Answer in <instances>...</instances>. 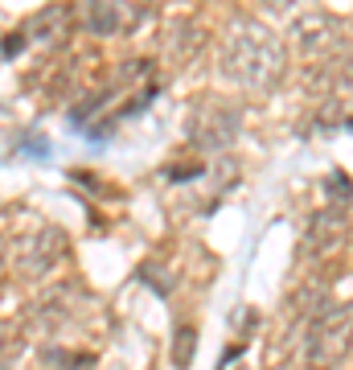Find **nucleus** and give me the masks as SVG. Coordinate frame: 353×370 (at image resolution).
<instances>
[{
    "label": "nucleus",
    "instance_id": "1",
    "mask_svg": "<svg viewBox=\"0 0 353 370\" xmlns=\"http://www.w3.org/2000/svg\"><path fill=\"white\" fill-rule=\"evenodd\" d=\"M222 66L230 78L247 82V87H271L283 70V54L275 46L271 33H263L259 25H235L230 29V42H226V54H222Z\"/></svg>",
    "mask_w": 353,
    "mask_h": 370
},
{
    "label": "nucleus",
    "instance_id": "2",
    "mask_svg": "<svg viewBox=\"0 0 353 370\" xmlns=\"http://www.w3.org/2000/svg\"><path fill=\"white\" fill-rule=\"evenodd\" d=\"M349 350H353V300L321 309L308 325V342H304L308 370H337Z\"/></svg>",
    "mask_w": 353,
    "mask_h": 370
},
{
    "label": "nucleus",
    "instance_id": "3",
    "mask_svg": "<svg viewBox=\"0 0 353 370\" xmlns=\"http://www.w3.org/2000/svg\"><path fill=\"white\" fill-rule=\"evenodd\" d=\"M66 251H70L66 230H58V226H42V230L29 235L25 247L17 251L13 271H17V280H25V284H37V280H46L49 271L66 259Z\"/></svg>",
    "mask_w": 353,
    "mask_h": 370
},
{
    "label": "nucleus",
    "instance_id": "4",
    "mask_svg": "<svg viewBox=\"0 0 353 370\" xmlns=\"http://www.w3.org/2000/svg\"><path fill=\"white\" fill-rule=\"evenodd\" d=\"M345 243H349V218H345V206L321 210V214H312L308 226H304L300 259H304V264H325V259H333Z\"/></svg>",
    "mask_w": 353,
    "mask_h": 370
},
{
    "label": "nucleus",
    "instance_id": "5",
    "mask_svg": "<svg viewBox=\"0 0 353 370\" xmlns=\"http://www.w3.org/2000/svg\"><path fill=\"white\" fill-rule=\"evenodd\" d=\"M235 132H238V120H230L226 111H197V120H193V140L202 148H222V144H230L235 140Z\"/></svg>",
    "mask_w": 353,
    "mask_h": 370
},
{
    "label": "nucleus",
    "instance_id": "6",
    "mask_svg": "<svg viewBox=\"0 0 353 370\" xmlns=\"http://www.w3.org/2000/svg\"><path fill=\"white\" fill-rule=\"evenodd\" d=\"M193 342H197V333H193L189 325H181L177 338H173V362H177V366H189V358H193Z\"/></svg>",
    "mask_w": 353,
    "mask_h": 370
},
{
    "label": "nucleus",
    "instance_id": "7",
    "mask_svg": "<svg viewBox=\"0 0 353 370\" xmlns=\"http://www.w3.org/2000/svg\"><path fill=\"white\" fill-rule=\"evenodd\" d=\"M21 46H25V33H13L8 42H0V54H4V58H13V54H17Z\"/></svg>",
    "mask_w": 353,
    "mask_h": 370
},
{
    "label": "nucleus",
    "instance_id": "8",
    "mask_svg": "<svg viewBox=\"0 0 353 370\" xmlns=\"http://www.w3.org/2000/svg\"><path fill=\"white\" fill-rule=\"evenodd\" d=\"M267 4H271V8H283V4H287V0H267Z\"/></svg>",
    "mask_w": 353,
    "mask_h": 370
},
{
    "label": "nucleus",
    "instance_id": "9",
    "mask_svg": "<svg viewBox=\"0 0 353 370\" xmlns=\"http://www.w3.org/2000/svg\"><path fill=\"white\" fill-rule=\"evenodd\" d=\"M0 370H8V366H4V362H0Z\"/></svg>",
    "mask_w": 353,
    "mask_h": 370
},
{
    "label": "nucleus",
    "instance_id": "10",
    "mask_svg": "<svg viewBox=\"0 0 353 370\" xmlns=\"http://www.w3.org/2000/svg\"><path fill=\"white\" fill-rule=\"evenodd\" d=\"M0 292H4V288H0Z\"/></svg>",
    "mask_w": 353,
    "mask_h": 370
}]
</instances>
